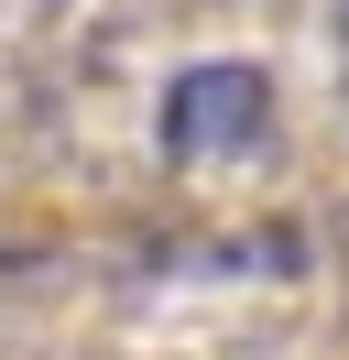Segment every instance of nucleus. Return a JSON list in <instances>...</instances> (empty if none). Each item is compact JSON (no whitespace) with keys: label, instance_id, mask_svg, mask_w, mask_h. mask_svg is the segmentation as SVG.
Instances as JSON below:
<instances>
[{"label":"nucleus","instance_id":"f257e3e1","mask_svg":"<svg viewBox=\"0 0 349 360\" xmlns=\"http://www.w3.org/2000/svg\"><path fill=\"white\" fill-rule=\"evenodd\" d=\"M153 131H164V153H186V164L251 153V142L273 131V77H262V66H240V55H208V66H186V77L164 88Z\"/></svg>","mask_w":349,"mask_h":360}]
</instances>
